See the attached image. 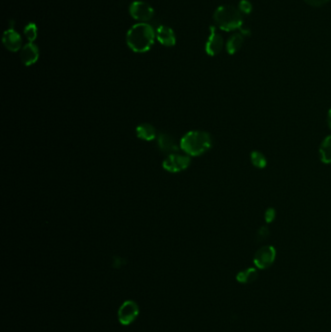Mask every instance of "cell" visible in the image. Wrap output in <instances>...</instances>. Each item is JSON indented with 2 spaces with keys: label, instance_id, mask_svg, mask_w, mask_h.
Listing matches in <instances>:
<instances>
[{
  "label": "cell",
  "instance_id": "cell-15",
  "mask_svg": "<svg viewBox=\"0 0 331 332\" xmlns=\"http://www.w3.org/2000/svg\"><path fill=\"white\" fill-rule=\"evenodd\" d=\"M319 158L323 163H331V135L325 137L319 146Z\"/></svg>",
  "mask_w": 331,
  "mask_h": 332
},
{
  "label": "cell",
  "instance_id": "cell-4",
  "mask_svg": "<svg viewBox=\"0 0 331 332\" xmlns=\"http://www.w3.org/2000/svg\"><path fill=\"white\" fill-rule=\"evenodd\" d=\"M191 159L189 155H185L181 153H171L163 160L162 167L170 173H179L185 170L190 165Z\"/></svg>",
  "mask_w": 331,
  "mask_h": 332
},
{
  "label": "cell",
  "instance_id": "cell-14",
  "mask_svg": "<svg viewBox=\"0 0 331 332\" xmlns=\"http://www.w3.org/2000/svg\"><path fill=\"white\" fill-rule=\"evenodd\" d=\"M244 36L241 33H235L226 42V51L229 54H234L242 48Z\"/></svg>",
  "mask_w": 331,
  "mask_h": 332
},
{
  "label": "cell",
  "instance_id": "cell-23",
  "mask_svg": "<svg viewBox=\"0 0 331 332\" xmlns=\"http://www.w3.org/2000/svg\"><path fill=\"white\" fill-rule=\"evenodd\" d=\"M327 124H328V127L331 129V109L327 113Z\"/></svg>",
  "mask_w": 331,
  "mask_h": 332
},
{
  "label": "cell",
  "instance_id": "cell-1",
  "mask_svg": "<svg viewBox=\"0 0 331 332\" xmlns=\"http://www.w3.org/2000/svg\"><path fill=\"white\" fill-rule=\"evenodd\" d=\"M156 38L154 28L146 23L136 24L129 28L126 34V44L135 52L150 51Z\"/></svg>",
  "mask_w": 331,
  "mask_h": 332
},
{
  "label": "cell",
  "instance_id": "cell-8",
  "mask_svg": "<svg viewBox=\"0 0 331 332\" xmlns=\"http://www.w3.org/2000/svg\"><path fill=\"white\" fill-rule=\"evenodd\" d=\"M224 48V39L223 36L216 30V27H210V36L206 43V52L214 57L219 54Z\"/></svg>",
  "mask_w": 331,
  "mask_h": 332
},
{
  "label": "cell",
  "instance_id": "cell-10",
  "mask_svg": "<svg viewBox=\"0 0 331 332\" xmlns=\"http://www.w3.org/2000/svg\"><path fill=\"white\" fill-rule=\"evenodd\" d=\"M39 59V49L34 43H27L22 48L21 60L26 66H30L36 64Z\"/></svg>",
  "mask_w": 331,
  "mask_h": 332
},
{
  "label": "cell",
  "instance_id": "cell-16",
  "mask_svg": "<svg viewBox=\"0 0 331 332\" xmlns=\"http://www.w3.org/2000/svg\"><path fill=\"white\" fill-rule=\"evenodd\" d=\"M257 277H258L257 269L250 267L240 271L236 275V280L241 284H251L252 282L255 281Z\"/></svg>",
  "mask_w": 331,
  "mask_h": 332
},
{
  "label": "cell",
  "instance_id": "cell-9",
  "mask_svg": "<svg viewBox=\"0 0 331 332\" xmlns=\"http://www.w3.org/2000/svg\"><path fill=\"white\" fill-rule=\"evenodd\" d=\"M2 42L5 48L10 51L15 52L22 49V44H23L22 37L16 30H14L13 28H10L4 32Z\"/></svg>",
  "mask_w": 331,
  "mask_h": 332
},
{
  "label": "cell",
  "instance_id": "cell-19",
  "mask_svg": "<svg viewBox=\"0 0 331 332\" xmlns=\"http://www.w3.org/2000/svg\"><path fill=\"white\" fill-rule=\"evenodd\" d=\"M270 234V231H269V229L267 227H261L259 228L257 232H256V240L257 242H262L266 240L268 238Z\"/></svg>",
  "mask_w": 331,
  "mask_h": 332
},
{
  "label": "cell",
  "instance_id": "cell-7",
  "mask_svg": "<svg viewBox=\"0 0 331 332\" xmlns=\"http://www.w3.org/2000/svg\"><path fill=\"white\" fill-rule=\"evenodd\" d=\"M139 315V307L133 300H127L121 304L118 312L119 321L122 325H129Z\"/></svg>",
  "mask_w": 331,
  "mask_h": 332
},
{
  "label": "cell",
  "instance_id": "cell-2",
  "mask_svg": "<svg viewBox=\"0 0 331 332\" xmlns=\"http://www.w3.org/2000/svg\"><path fill=\"white\" fill-rule=\"evenodd\" d=\"M211 135L202 130H191L185 133L180 142V148L187 155L199 156L208 152L212 147Z\"/></svg>",
  "mask_w": 331,
  "mask_h": 332
},
{
  "label": "cell",
  "instance_id": "cell-12",
  "mask_svg": "<svg viewBox=\"0 0 331 332\" xmlns=\"http://www.w3.org/2000/svg\"><path fill=\"white\" fill-rule=\"evenodd\" d=\"M158 144H159V149L163 153L171 154V153H177L179 151V146L177 145L175 139L169 134H166V133L159 134V136L158 137Z\"/></svg>",
  "mask_w": 331,
  "mask_h": 332
},
{
  "label": "cell",
  "instance_id": "cell-6",
  "mask_svg": "<svg viewBox=\"0 0 331 332\" xmlns=\"http://www.w3.org/2000/svg\"><path fill=\"white\" fill-rule=\"evenodd\" d=\"M129 14L136 21L147 23L154 18L155 10L147 2L134 1L129 6Z\"/></svg>",
  "mask_w": 331,
  "mask_h": 332
},
{
  "label": "cell",
  "instance_id": "cell-5",
  "mask_svg": "<svg viewBox=\"0 0 331 332\" xmlns=\"http://www.w3.org/2000/svg\"><path fill=\"white\" fill-rule=\"evenodd\" d=\"M276 249L273 246L266 245L256 251L253 256V263L256 268L264 270L272 266L276 259Z\"/></svg>",
  "mask_w": 331,
  "mask_h": 332
},
{
  "label": "cell",
  "instance_id": "cell-11",
  "mask_svg": "<svg viewBox=\"0 0 331 332\" xmlns=\"http://www.w3.org/2000/svg\"><path fill=\"white\" fill-rule=\"evenodd\" d=\"M157 39L165 47H173L176 44V36L172 28L169 26H160L157 29Z\"/></svg>",
  "mask_w": 331,
  "mask_h": 332
},
{
  "label": "cell",
  "instance_id": "cell-17",
  "mask_svg": "<svg viewBox=\"0 0 331 332\" xmlns=\"http://www.w3.org/2000/svg\"><path fill=\"white\" fill-rule=\"evenodd\" d=\"M251 161L252 165L258 169H263L267 165V159L264 154L258 151H253L251 153Z\"/></svg>",
  "mask_w": 331,
  "mask_h": 332
},
{
  "label": "cell",
  "instance_id": "cell-13",
  "mask_svg": "<svg viewBox=\"0 0 331 332\" xmlns=\"http://www.w3.org/2000/svg\"><path fill=\"white\" fill-rule=\"evenodd\" d=\"M136 135L144 141H153L157 138V130L151 124L144 123L136 128Z\"/></svg>",
  "mask_w": 331,
  "mask_h": 332
},
{
  "label": "cell",
  "instance_id": "cell-18",
  "mask_svg": "<svg viewBox=\"0 0 331 332\" xmlns=\"http://www.w3.org/2000/svg\"><path fill=\"white\" fill-rule=\"evenodd\" d=\"M24 33L25 36L27 37L28 42L33 43L38 35V31H37V26L34 23H29L28 25L26 26L25 29H24Z\"/></svg>",
  "mask_w": 331,
  "mask_h": 332
},
{
  "label": "cell",
  "instance_id": "cell-3",
  "mask_svg": "<svg viewBox=\"0 0 331 332\" xmlns=\"http://www.w3.org/2000/svg\"><path fill=\"white\" fill-rule=\"evenodd\" d=\"M214 21L219 28L225 31L238 29L243 25V17L240 10L230 5H223L217 8L214 13Z\"/></svg>",
  "mask_w": 331,
  "mask_h": 332
},
{
  "label": "cell",
  "instance_id": "cell-22",
  "mask_svg": "<svg viewBox=\"0 0 331 332\" xmlns=\"http://www.w3.org/2000/svg\"><path fill=\"white\" fill-rule=\"evenodd\" d=\"M307 4L313 7H320L325 5L329 0H304Z\"/></svg>",
  "mask_w": 331,
  "mask_h": 332
},
{
  "label": "cell",
  "instance_id": "cell-21",
  "mask_svg": "<svg viewBox=\"0 0 331 332\" xmlns=\"http://www.w3.org/2000/svg\"><path fill=\"white\" fill-rule=\"evenodd\" d=\"M276 218V210L274 208H268L264 213V219L267 224H271Z\"/></svg>",
  "mask_w": 331,
  "mask_h": 332
},
{
  "label": "cell",
  "instance_id": "cell-20",
  "mask_svg": "<svg viewBox=\"0 0 331 332\" xmlns=\"http://www.w3.org/2000/svg\"><path fill=\"white\" fill-rule=\"evenodd\" d=\"M239 10L241 13L250 14L252 10V4L247 0H242L239 3Z\"/></svg>",
  "mask_w": 331,
  "mask_h": 332
}]
</instances>
